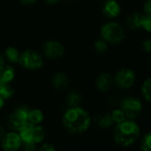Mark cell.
<instances>
[{"label": "cell", "instance_id": "cell-27", "mask_svg": "<svg viewBox=\"0 0 151 151\" xmlns=\"http://www.w3.org/2000/svg\"><path fill=\"white\" fill-rule=\"evenodd\" d=\"M144 13L145 14L151 16V0H146L144 3Z\"/></svg>", "mask_w": 151, "mask_h": 151}, {"label": "cell", "instance_id": "cell-22", "mask_svg": "<svg viewBox=\"0 0 151 151\" xmlns=\"http://www.w3.org/2000/svg\"><path fill=\"white\" fill-rule=\"evenodd\" d=\"M111 115V117H112V120L114 123L116 124H119V123H122L124 122L126 118H125V116L124 114V112L122 111V109H114L112 111V113L110 114Z\"/></svg>", "mask_w": 151, "mask_h": 151}, {"label": "cell", "instance_id": "cell-12", "mask_svg": "<svg viewBox=\"0 0 151 151\" xmlns=\"http://www.w3.org/2000/svg\"><path fill=\"white\" fill-rule=\"evenodd\" d=\"M114 84V78L109 73H101L95 79L96 88L102 93L108 92Z\"/></svg>", "mask_w": 151, "mask_h": 151}, {"label": "cell", "instance_id": "cell-21", "mask_svg": "<svg viewBox=\"0 0 151 151\" xmlns=\"http://www.w3.org/2000/svg\"><path fill=\"white\" fill-rule=\"evenodd\" d=\"M14 93V88L10 86V84H5L1 88H0V96L4 100H8L13 97Z\"/></svg>", "mask_w": 151, "mask_h": 151}, {"label": "cell", "instance_id": "cell-34", "mask_svg": "<svg viewBox=\"0 0 151 151\" xmlns=\"http://www.w3.org/2000/svg\"><path fill=\"white\" fill-rule=\"evenodd\" d=\"M5 65V60H4V58H3V56L0 54V68H1L3 66Z\"/></svg>", "mask_w": 151, "mask_h": 151}, {"label": "cell", "instance_id": "cell-18", "mask_svg": "<svg viewBox=\"0 0 151 151\" xmlns=\"http://www.w3.org/2000/svg\"><path fill=\"white\" fill-rule=\"evenodd\" d=\"M81 101H82L81 94L78 92H75V91L70 92L66 97V102H67V105L68 106V108L78 107V106H79Z\"/></svg>", "mask_w": 151, "mask_h": 151}, {"label": "cell", "instance_id": "cell-9", "mask_svg": "<svg viewBox=\"0 0 151 151\" xmlns=\"http://www.w3.org/2000/svg\"><path fill=\"white\" fill-rule=\"evenodd\" d=\"M43 52L45 57L52 60H57L62 57L65 50L64 46L60 42L56 40H49L44 44Z\"/></svg>", "mask_w": 151, "mask_h": 151}, {"label": "cell", "instance_id": "cell-31", "mask_svg": "<svg viewBox=\"0 0 151 151\" xmlns=\"http://www.w3.org/2000/svg\"><path fill=\"white\" fill-rule=\"evenodd\" d=\"M5 134H6L5 128H4V126L2 125V124H0V142H1V140L3 139Z\"/></svg>", "mask_w": 151, "mask_h": 151}, {"label": "cell", "instance_id": "cell-28", "mask_svg": "<svg viewBox=\"0 0 151 151\" xmlns=\"http://www.w3.org/2000/svg\"><path fill=\"white\" fill-rule=\"evenodd\" d=\"M38 151H57V150H56V148L52 145L46 143V144L42 145Z\"/></svg>", "mask_w": 151, "mask_h": 151}, {"label": "cell", "instance_id": "cell-6", "mask_svg": "<svg viewBox=\"0 0 151 151\" xmlns=\"http://www.w3.org/2000/svg\"><path fill=\"white\" fill-rule=\"evenodd\" d=\"M121 109L127 120H134L139 117L142 111V104L136 97H128L122 101Z\"/></svg>", "mask_w": 151, "mask_h": 151}, {"label": "cell", "instance_id": "cell-16", "mask_svg": "<svg viewBox=\"0 0 151 151\" xmlns=\"http://www.w3.org/2000/svg\"><path fill=\"white\" fill-rule=\"evenodd\" d=\"M44 120V114L40 109H29L28 115V122L32 125H38Z\"/></svg>", "mask_w": 151, "mask_h": 151}, {"label": "cell", "instance_id": "cell-5", "mask_svg": "<svg viewBox=\"0 0 151 151\" xmlns=\"http://www.w3.org/2000/svg\"><path fill=\"white\" fill-rule=\"evenodd\" d=\"M19 63L26 69H39L44 65V60L41 54L34 50H25L20 55Z\"/></svg>", "mask_w": 151, "mask_h": 151}, {"label": "cell", "instance_id": "cell-32", "mask_svg": "<svg viewBox=\"0 0 151 151\" xmlns=\"http://www.w3.org/2000/svg\"><path fill=\"white\" fill-rule=\"evenodd\" d=\"M60 0H45V2L48 5H55L58 2H60Z\"/></svg>", "mask_w": 151, "mask_h": 151}, {"label": "cell", "instance_id": "cell-7", "mask_svg": "<svg viewBox=\"0 0 151 151\" xmlns=\"http://www.w3.org/2000/svg\"><path fill=\"white\" fill-rule=\"evenodd\" d=\"M29 109L26 107H19L8 117V125L14 131H20L26 126L28 122V115Z\"/></svg>", "mask_w": 151, "mask_h": 151}, {"label": "cell", "instance_id": "cell-15", "mask_svg": "<svg viewBox=\"0 0 151 151\" xmlns=\"http://www.w3.org/2000/svg\"><path fill=\"white\" fill-rule=\"evenodd\" d=\"M15 77V70L11 65H4L0 68V79L6 84H10Z\"/></svg>", "mask_w": 151, "mask_h": 151}, {"label": "cell", "instance_id": "cell-36", "mask_svg": "<svg viewBox=\"0 0 151 151\" xmlns=\"http://www.w3.org/2000/svg\"><path fill=\"white\" fill-rule=\"evenodd\" d=\"M67 1H74V0H67Z\"/></svg>", "mask_w": 151, "mask_h": 151}, {"label": "cell", "instance_id": "cell-23", "mask_svg": "<svg viewBox=\"0 0 151 151\" xmlns=\"http://www.w3.org/2000/svg\"><path fill=\"white\" fill-rule=\"evenodd\" d=\"M140 28H142L145 31L151 33V16L147 14H142Z\"/></svg>", "mask_w": 151, "mask_h": 151}, {"label": "cell", "instance_id": "cell-20", "mask_svg": "<svg viewBox=\"0 0 151 151\" xmlns=\"http://www.w3.org/2000/svg\"><path fill=\"white\" fill-rule=\"evenodd\" d=\"M141 93L145 100L151 102V78L146 79L141 86Z\"/></svg>", "mask_w": 151, "mask_h": 151}, {"label": "cell", "instance_id": "cell-33", "mask_svg": "<svg viewBox=\"0 0 151 151\" xmlns=\"http://www.w3.org/2000/svg\"><path fill=\"white\" fill-rule=\"evenodd\" d=\"M4 105H5V100L1 96H0V110L3 109Z\"/></svg>", "mask_w": 151, "mask_h": 151}, {"label": "cell", "instance_id": "cell-14", "mask_svg": "<svg viewBox=\"0 0 151 151\" xmlns=\"http://www.w3.org/2000/svg\"><path fill=\"white\" fill-rule=\"evenodd\" d=\"M141 18H142V14L138 13V12H134V13L130 14L125 20L126 27L132 30L139 29L140 28Z\"/></svg>", "mask_w": 151, "mask_h": 151}, {"label": "cell", "instance_id": "cell-11", "mask_svg": "<svg viewBox=\"0 0 151 151\" xmlns=\"http://www.w3.org/2000/svg\"><path fill=\"white\" fill-rule=\"evenodd\" d=\"M101 12L108 18H116L121 14L120 4L116 0H105L101 5Z\"/></svg>", "mask_w": 151, "mask_h": 151}, {"label": "cell", "instance_id": "cell-19", "mask_svg": "<svg viewBox=\"0 0 151 151\" xmlns=\"http://www.w3.org/2000/svg\"><path fill=\"white\" fill-rule=\"evenodd\" d=\"M21 53L19 51L13 46H9L6 49L5 51V58L11 63H16L19 62Z\"/></svg>", "mask_w": 151, "mask_h": 151}, {"label": "cell", "instance_id": "cell-30", "mask_svg": "<svg viewBox=\"0 0 151 151\" xmlns=\"http://www.w3.org/2000/svg\"><path fill=\"white\" fill-rule=\"evenodd\" d=\"M19 1L23 4V5H26V6H29V5H33L35 4L37 0H19Z\"/></svg>", "mask_w": 151, "mask_h": 151}, {"label": "cell", "instance_id": "cell-25", "mask_svg": "<svg viewBox=\"0 0 151 151\" xmlns=\"http://www.w3.org/2000/svg\"><path fill=\"white\" fill-rule=\"evenodd\" d=\"M94 49L98 53H103L107 51L108 49V43L106 41H104L102 38L98 39L95 41L94 43Z\"/></svg>", "mask_w": 151, "mask_h": 151}, {"label": "cell", "instance_id": "cell-3", "mask_svg": "<svg viewBox=\"0 0 151 151\" xmlns=\"http://www.w3.org/2000/svg\"><path fill=\"white\" fill-rule=\"evenodd\" d=\"M101 37L108 44L116 45L124 41L125 37V32L124 28L119 23L109 22L101 26Z\"/></svg>", "mask_w": 151, "mask_h": 151}, {"label": "cell", "instance_id": "cell-1", "mask_svg": "<svg viewBox=\"0 0 151 151\" xmlns=\"http://www.w3.org/2000/svg\"><path fill=\"white\" fill-rule=\"evenodd\" d=\"M62 124L71 133H83L91 124V116L83 108H68L62 116Z\"/></svg>", "mask_w": 151, "mask_h": 151}, {"label": "cell", "instance_id": "cell-8", "mask_svg": "<svg viewBox=\"0 0 151 151\" xmlns=\"http://www.w3.org/2000/svg\"><path fill=\"white\" fill-rule=\"evenodd\" d=\"M136 76L132 69L129 68H123L119 69L115 78H114V84L121 89H128L132 86L135 82Z\"/></svg>", "mask_w": 151, "mask_h": 151}, {"label": "cell", "instance_id": "cell-26", "mask_svg": "<svg viewBox=\"0 0 151 151\" xmlns=\"http://www.w3.org/2000/svg\"><path fill=\"white\" fill-rule=\"evenodd\" d=\"M142 49L145 52L151 53V38L145 39L142 42Z\"/></svg>", "mask_w": 151, "mask_h": 151}, {"label": "cell", "instance_id": "cell-35", "mask_svg": "<svg viewBox=\"0 0 151 151\" xmlns=\"http://www.w3.org/2000/svg\"><path fill=\"white\" fill-rule=\"evenodd\" d=\"M149 66H150V68H151V56H150V58H149Z\"/></svg>", "mask_w": 151, "mask_h": 151}, {"label": "cell", "instance_id": "cell-4", "mask_svg": "<svg viewBox=\"0 0 151 151\" xmlns=\"http://www.w3.org/2000/svg\"><path fill=\"white\" fill-rule=\"evenodd\" d=\"M19 135L22 143L37 144L44 140L45 137V129L41 125H32L28 124L19 131Z\"/></svg>", "mask_w": 151, "mask_h": 151}, {"label": "cell", "instance_id": "cell-2", "mask_svg": "<svg viewBox=\"0 0 151 151\" xmlns=\"http://www.w3.org/2000/svg\"><path fill=\"white\" fill-rule=\"evenodd\" d=\"M139 136V128L133 120H124L116 124L114 130L116 142L122 147H128L134 143Z\"/></svg>", "mask_w": 151, "mask_h": 151}, {"label": "cell", "instance_id": "cell-24", "mask_svg": "<svg viewBox=\"0 0 151 151\" xmlns=\"http://www.w3.org/2000/svg\"><path fill=\"white\" fill-rule=\"evenodd\" d=\"M141 151H151V132L145 135L140 144Z\"/></svg>", "mask_w": 151, "mask_h": 151}, {"label": "cell", "instance_id": "cell-10", "mask_svg": "<svg viewBox=\"0 0 151 151\" xmlns=\"http://www.w3.org/2000/svg\"><path fill=\"white\" fill-rule=\"evenodd\" d=\"M22 139L19 133L15 132L6 133L1 140V146L5 151H17L22 147Z\"/></svg>", "mask_w": 151, "mask_h": 151}, {"label": "cell", "instance_id": "cell-13", "mask_svg": "<svg viewBox=\"0 0 151 151\" xmlns=\"http://www.w3.org/2000/svg\"><path fill=\"white\" fill-rule=\"evenodd\" d=\"M68 76L62 72H57L53 75L52 78V86L59 91L64 90L68 86Z\"/></svg>", "mask_w": 151, "mask_h": 151}, {"label": "cell", "instance_id": "cell-17", "mask_svg": "<svg viewBox=\"0 0 151 151\" xmlns=\"http://www.w3.org/2000/svg\"><path fill=\"white\" fill-rule=\"evenodd\" d=\"M95 123L101 128H109L113 124V120L109 113H101L96 116Z\"/></svg>", "mask_w": 151, "mask_h": 151}, {"label": "cell", "instance_id": "cell-29", "mask_svg": "<svg viewBox=\"0 0 151 151\" xmlns=\"http://www.w3.org/2000/svg\"><path fill=\"white\" fill-rule=\"evenodd\" d=\"M22 145L25 151H35L36 149V144L34 143H22Z\"/></svg>", "mask_w": 151, "mask_h": 151}]
</instances>
